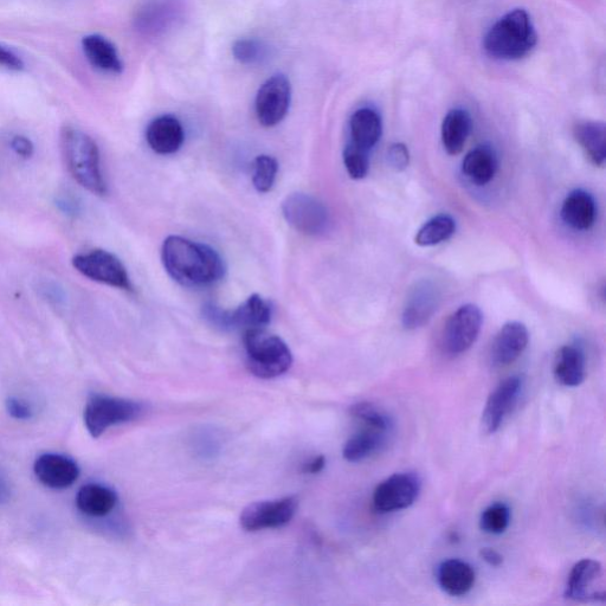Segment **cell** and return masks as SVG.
Here are the masks:
<instances>
[{
  "label": "cell",
  "mask_w": 606,
  "mask_h": 606,
  "mask_svg": "<svg viewBox=\"0 0 606 606\" xmlns=\"http://www.w3.org/2000/svg\"><path fill=\"white\" fill-rule=\"evenodd\" d=\"M161 260L167 274L184 287L205 288L216 285L227 272L214 248L180 236L167 237Z\"/></svg>",
  "instance_id": "cell-1"
},
{
  "label": "cell",
  "mask_w": 606,
  "mask_h": 606,
  "mask_svg": "<svg viewBox=\"0 0 606 606\" xmlns=\"http://www.w3.org/2000/svg\"><path fill=\"white\" fill-rule=\"evenodd\" d=\"M61 151L67 170L82 188L105 196L107 185L101 171L99 147L85 132L72 126L61 131Z\"/></svg>",
  "instance_id": "cell-2"
},
{
  "label": "cell",
  "mask_w": 606,
  "mask_h": 606,
  "mask_svg": "<svg viewBox=\"0 0 606 606\" xmlns=\"http://www.w3.org/2000/svg\"><path fill=\"white\" fill-rule=\"evenodd\" d=\"M537 40L530 16L525 10L518 9L509 12L489 29L483 47L496 60L515 61L530 54Z\"/></svg>",
  "instance_id": "cell-3"
},
{
  "label": "cell",
  "mask_w": 606,
  "mask_h": 606,
  "mask_svg": "<svg viewBox=\"0 0 606 606\" xmlns=\"http://www.w3.org/2000/svg\"><path fill=\"white\" fill-rule=\"evenodd\" d=\"M243 343L248 369L257 378H277L292 367L293 354L285 341L264 328L244 332Z\"/></svg>",
  "instance_id": "cell-4"
},
{
  "label": "cell",
  "mask_w": 606,
  "mask_h": 606,
  "mask_svg": "<svg viewBox=\"0 0 606 606\" xmlns=\"http://www.w3.org/2000/svg\"><path fill=\"white\" fill-rule=\"evenodd\" d=\"M141 412L143 405L131 399L95 393L88 398L83 419L90 436L98 438L115 425L134 421Z\"/></svg>",
  "instance_id": "cell-5"
},
{
  "label": "cell",
  "mask_w": 606,
  "mask_h": 606,
  "mask_svg": "<svg viewBox=\"0 0 606 606\" xmlns=\"http://www.w3.org/2000/svg\"><path fill=\"white\" fill-rule=\"evenodd\" d=\"M206 319L223 330H257L266 328L272 320L273 308L270 302L261 295H251L240 307L234 311H224L216 306L204 308Z\"/></svg>",
  "instance_id": "cell-6"
},
{
  "label": "cell",
  "mask_w": 606,
  "mask_h": 606,
  "mask_svg": "<svg viewBox=\"0 0 606 606\" xmlns=\"http://www.w3.org/2000/svg\"><path fill=\"white\" fill-rule=\"evenodd\" d=\"M281 209L290 227L303 235L324 234L330 224V214L325 204L307 193H290L283 201Z\"/></svg>",
  "instance_id": "cell-7"
},
{
  "label": "cell",
  "mask_w": 606,
  "mask_h": 606,
  "mask_svg": "<svg viewBox=\"0 0 606 606\" xmlns=\"http://www.w3.org/2000/svg\"><path fill=\"white\" fill-rule=\"evenodd\" d=\"M73 266L77 272L95 282L128 292L133 289L126 267L109 251L96 249L76 255Z\"/></svg>",
  "instance_id": "cell-8"
},
{
  "label": "cell",
  "mask_w": 606,
  "mask_h": 606,
  "mask_svg": "<svg viewBox=\"0 0 606 606\" xmlns=\"http://www.w3.org/2000/svg\"><path fill=\"white\" fill-rule=\"evenodd\" d=\"M483 324L481 309L464 305L448 319L442 334V346L450 356H459L469 350L479 338Z\"/></svg>",
  "instance_id": "cell-9"
},
{
  "label": "cell",
  "mask_w": 606,
  "mask_h": 606,
  "mask_svg": "<svg viewBox=\"0 0 606 606\" xmlns=\"http://www.w3.org/2000/svg\"><path fill=\"white\" fill-rule=\"evenodd\" d=\"M421 489L422 481L415 473L393 474L379 483L373 493V507L383 514L402 511L415 504Z\"/></svg>",
  "instance_id": "cell-10"
},
{
  "label": "cell",
  "mask_w": 606,
  "mask_h": 606,
  "mask_svg": "<svg viewBox=\"0 0 606 606\" xmlns=\"http://www.w3.org/2000/svg\"><path fill=\"white\" fill-rule=\"evenodd\" d=\"M299 501L294 496L260 501L243 509L240 522L243 530L259 532L289 524L294 518Z\"/></svg>",
  "instance_id": "cell-11"
},
{
  "label": "cell",
  "mask_w": 606,
  "mask_h": 606,
  "mask_svg": "<svg viewBox=\"0 0 606 606\" xmlns=\"http://www.w3.org/2000/svg\"><path fill=\"white\" fill-rule=\"evenodd\" d=\"M605 572L597 560H580L567 580L565 597L579 603L605 602Z\"/></svg>",
  "instance_id": "cell-12"
},
{
  "label": "cell",
  "mask_w": 606,
  "mask_h": 606,
  "mask_svg": "<svg viewBox=\"0 0 606 606\" xmlns=\"http://www.w3.org/2000/svg\"><path fill=\"white\" fill-rule=\"evenodd\" d=\"M292 87L285 75H274L263 83L257 93L255 109L263 127L279 125L289 111Z\"/></svg>",
  "instance_id": "cell-13"
},
{
  "label": "cell",
  "mask_w": 606,
  "mask_h": 606,
  "mask_svg": "<svg viewBox=\"0 0 606 606\" xmlns=\"http://www.w3.org/2000/svg\"><path fill=\"white\" fill-rule=\"evenodd\" d=\"M521 390L522 378L519 376L509 377L496 386L482 414V428L486 434H495L502 427L517 405Z\"/></svg>",
  "instance_id": "cell-14"
},
{
  "label": "cell",
  "mask_w": 606,
  "mask_h": 606,
  "mask_svg": "<svg viewBox=\"0 0 606 606\" xmlns=\"http://www.w3.org/2000/svg\"><path fill=\"white\" fill-rule=\"evenodd\" d=\"M441 302V292L435 283L419 282L406 300L403 311V326L406 330H417L434 317Z\"/></svg>",
  "instance_id": "cell-15"
},
{
  "label": "cell",
  "mask_w": 606,
  "mask_h": 606,
  "mask_svg": "<svg viewBox=\"0 0 606 606\" xmlns=\"http://www.w3.org/2000/svg\"><path fill=\"white\" fill-rule=\"evenodd\" d=\"M37 480L50 489H67L79 480L80 468L66 455L48 453L37 457L34 464Z\"/></svg>",
  "instance_id": "cell-16"
},
{
  "label": "cell",
  "mask_w": 606,
  "mask_h": 606,
  "mask_svg": "<svg viewBox=\"0 0 606 606\" xmlns=\"http://www.w3.org/2000/svg\"><path fill=\"white\" fill-rule=\"evenodd\" d=\"M530 340L527 328L521 322H508L493 341L491 363L494 367H505L514 363L526 350Z\"/></svg>",
  "instance_id": "cell-17"
},
{
  "label": "cell",
  "mask_w": 606,
  "mask_h": 606,
  "mask_svg": "<svg viewBox=\"0 0 606 606\" xmlns=\"http://www.w3.org/2000/svg\"><path fill=\"white\" fill-rule=\"evenodd\" d=\"M147 144L161 156H170L182 148L185 132L176 116L163 115L154 119L146 131Z\"/></svg>",
  "instance_id": "cell-18"
},
{
  "label": "cell",
  "mask_w": 606,
  "mask_h": 606,
  "mask_svg": "<svg viewBox=\"0 0 606 606\" xmlns=\"http://www.w3.org/2000/svg\"><path fill=\"white\" fill-rule=\"evenodd\" d=\"M82 49L88 62L101 72L121 74L124 70L118 49L105 36L94 34L83 37Z\"/></svg>",
  "instance_id": "cell-19"
},
{
  "label": "cell",
  "mask_w": 606,
  "mask_h": 606,
  "mask_svg": "<svg viewBox=\"0 0 606 606\" xmlns=\"http://www.w3.org/2000/svg\"><path fill=\"white\" fill-rule=\"evenodd\" d=\"M118 504V495L112 488L100 483H88L76 495V506L89 518H103Z\"/></svg>",
  "instance_id": "cell-20"
},
{
  "label": "cell",
  "mask_w": 606,
  "mask_h": 606,
  "mask_svg": "<svg viewBox=\"0 0 606 606\" xmlns=\"http://www.w3.org/2000/svg\"><path fill=\"white\" fill-rule=\"evenodd\" d=\"M595 199L584 190H576L566 197L562 206V218L566 225L578 231L592 228L596 222Z\"/></svg>",
  "instance_id": "cell-21"
},
{
  "label": "cell",
  "mask_w": 606,
  "mask_h": 606,
  "mask_svg": "<svg viewBox=\"0 0 606 606\" xmlns=\"http://www.w3.org/2000/svg\"><path fill=\"white\" fill-rule=\"evenodd\" d=\"M554 377L566 388H577L586 377V361L582 348L566 345L560 348L554 363Z\"/></svg>",
  "instance_id": "cell-22"
},
{
  "label": "cell",
  "mask_w": 606,
  "mask_h": 606,
  "mask_svg": "<svg viewBox=\"0 0 606 606\" xmlns=\"http://www.w3.org/2000/svg\"><path fill=\"white\" fill-rule=\"evenodd\" d=\"M438 583L444 592L454 597L467 595L474 588L475 571L472 566L459 559H450L438 567Z\"/></svg>",
  "instance_id": "cell-23"
},
{
  "label": "cell",
  "mask_w": 606,
  "mask_h": 606,
  "mask_svg": "<svg viewBox=\"0 0 606 606\" xmlns=\"http://www.w3.org/2000/svg\"><path fill=\"white\" fill-rule=\"evenodd\" d=\"M389 434L390 431L364 425V429L360 433L352 436L345 443L343 450L344 459L352 463L369 459V457L379 453L385 447Z\"/></svg>",
  "instance_id": "cell-24"
},
{
  "label": "cell",
  "mask_w": 606,
  "mask_h": 606,
  "mask_svg": "<svg viewBox=\"0 0 606 606\" xmlns=\"http://www.w3.org/2000/svg\"><path fill=\"white\" fill-rule=\"evenodd\" d=\"M351 143L366 151L378 144L383 133L382 119L371 108L358 109L350 121Z\"/></svg>",
  "instance_id": "cell-25"
},
{
  "label": "cell",
  "mask_w": 606,
  "mask_h": 606,
  "mask_svg": "<svg viewBox=\"0 0 606 606\" xmlns=\"http://www.w3.org/2000/svg\"><path fill=\"white\" fill-rule=\"evenodd\" d=\"M462 171L473 184L485 186L492 182L498 171V158L491 147H476L464 158Z\"/></svg>",
  "instance_id": "cell-26"
},
{
  "label": "cell",
  "mask_w": 606,
  "mask_h": 606,
  "mask_svg": "<svg viewBox=\"0 0 606 606\" xmlns=\"http://www.w3.org/2000/svg\"><path fill=\"white\" fill-rule=\"evenodd\" d=\"M472 130V119L463 109L450 111L442 124V143L444 150L450 156H457L463 151L464 145Z\"/></svg>",
  "instance_id": "cell-27"
},
{
  "label": "cell",
  "mask_w": 606,
  "mask_h": 606,
  "mask_svg": "<svg viewBox=\"0 0 606 606\" xmlns=\"http://www.w3.org/2000/svg\"><path fill=\"white\" fill-rule=\"evenodd\" d=\"M573 133L592 163L603 167L606 160V127L603 122H579Z\"/></svg>",
  "instance_id": "cell-28"
},
{
  "label": "cell",
  "mask_w": 606,
  "mask_h": 606,
  "mask_svg": "<svg viewBox=\"0 0 606 606\" xmlns=\"http://www.w3.org/2000/svg\"><path fill=\"white\" fill-rule=\"evenodd\" d=\"M455 230L456 223L453 217L438 215L418 230L415 242L419 247H435L448 241L455 234Z\"/></svg>",
  "instance_id": "cell-29"
},
{
  "label": "cell",
  "mask_w": 606,
  "mask_h": 606,
  "mask_svg": "<svg viewBox=\"0 0 606 606\" xmlns=\"http://www.w3.org/2000/svg\"><path fill=\"white\" fill-rule=\"evenodd\" d=\"M279 173V163L272 156L262 154L257 157L253 164V184L260 193L272 191Z\"/></svg>",
  "instance_id": "cell-30"
},
{
  "label": "cell",
  "mask_w": 606,
  "mask_h": 606,
  "mask_svg": "<svg viewBox=\"0 0 606 606\" xmlns=\"http://www.w3.org/2000/svg\"><path fill=\"white\" fill-rule=\"evenodd\" d=\"M511 509L505 504H493L482 512L480 527L483 532L499 535L505 533L511 524Z\"/></svg>",
  "instance_id": "cell-31"
},
{
  "label": "cell",
  "mask_w": 606,
  "mask_h": 606,
  "mask_svg": "<svg viewBox=\"0 0 606 606\" xmlns=\"http://www.w3.org/2000/svg\"><path fill=\"white\" fill-rule=\"evenodd\" d=\"M351 415L367 427L390 431L391 418L382 409L372 403H358L351 408Z\"/></svg>",
  "instance_id": "cell-32"
},
{
  "label": "cell",
  "mask_w": 606,
  "mask_h": 606,
  "mask_svg": "<svg viewBox=\"0 0 606 606\" xmlns=\"http://www.w3.org/2000/svg\"><path fill=\"white\" fill-rule=\"evenodd\" d=\"M344 164L348 176L354 180H360L367 176L370 170L369 151L352 143L344 150Z\"/></svg>",
  "instance_id": "cell-33"
},
{
  "label": "cell",
  "mask_w": 606,
  "mask_h": 606,
  "mask_svg": "<svg viewBox=\"0 0 606 606\" xmlns=\"http://www.w3.org/2000/svg\"><path fill=\"white\" fill-rule=\"evenodd\" d=\"M267 48L253 38H242L234 43L232 55L242 64L259 63L266 57Z\"/></svg>",
  "instance_id": "cell-34"
},
{
  "label": "cell",
  "mask_w": 606,
  "mask_h": 606,
  "mask_svg": "<svg viewBox=\"0 0 606 606\" xmlns=\"http://www.w3.org/2000/svg\"><path fill=\"white\" fill-rule=\"evenodd\" d=\"M5 408L6 411H8V414L12 418L17 419V421H29V419L34 416V409H32V406L21 398H8Z\"/></svg>",
  "instance_id": "cell-35"
},
{
  "label": "cell",
  "mask_w": 606,
  "mask_h": 606,
  "mask_svg": "<svg viewBox=\"0 0 606 606\" xmlns=\"http://www.w3.org/2000/svg\"><path fill=\"white\" fill-rule=\"evenodd\" d=\"M388 160L393 170H405L410 163L408 147L401 143L391 145L388 151Z\"/></svg>",
  "instance_id": "cell-36"
},
{
  "label": "cell",
  "mask_w": 606,
  "mask_h": 606,
  "mask_svg": "<svg viewBox=\"0 0 606 606\" xmlns=\"http://www.w3.org/2000/svg\"><path fill=\"white\" fill-rule=\"evenodd\" d=\"M0 67L12 70V72H21L24 62L21 57L0 45Z\"/></svg>",
  "instance_id": "cell-37"
},
{
  "label": "cell",
  "mask_w": 606,
  "mask_h": 606,
  "mask_svg": "<svg viewBox=\"0 0 606 606\" xmlns=\"http://www.w3.org/2000/svg\"><path fill=\"white\" fill-rule=\"evenodd\" d=\"M11 148L17 154V156L23 159H29L35 152L34 144L32 141L24 135H16L11 140Z\"/></svg>",
  "instance_id": "cell-38"
},
{
  "label": "cell",
  "mask_w": 606,
  "mask_h": 606,
  "mask_svg": "<svg viewBox=\"0 0 606 606\" xmlns=\"http://www.w3.org/2000/svg\"><path fill=\"white\" fill-rule=\"evenodd\" d=\"M480 556L482 560H485L488 565L493 567H499L502 565V563H504V557H502L498 551L493 549H482Z\"/></svg>",
  "instance_id": "cell-39"
},
{
  "label": "cell",
  "mask_w": 606,
  "mask_h": 606,
  "mask_svg": "<svg viewBox=\"0 0 606 606\" xmlns=\"http://www.w3.org/2000/svg\"><path fill=\"white\" fill-rule=\"evenodd\" d=\"M325 466H326L325 456L315 457L314 460H312L311 462L306 464V467H305V469H303V472L309 473V474H318L321 472L322 469L325 468Z\"/></svg>",
  "instance_id": "cell-40"
},
{
  "label": "cell",
  "mask_w": 606,
  "mask_h": 606,
  "mask_svg": "<svg viewBox=\"0 0 606 606\" xmlns=\"http://www.w3.org/2000/svg\"><path fill=\"white\" fill-rule=\"evenodd\" d=\"M10 498V486L5 477L0 474V504H5Z\"/></svg>",
  "instance_id": "cell-41"
},
{
  "label": "cell",
  "mask_w": 606,
  "mask_h": 606,
  "mask_svg": "<svg viewBox=\"0 0 606 606\" xmlns=\"http://www.w3.org/2000/svg\"><path fill=\"white\" fill-rule=\"evenodd\" d=\"M63 206H67V204H69V202H62ZM72 208H75V205H68L67 211L70 212L72 211Z\"/></svg>",
  "instance_id": "cell-42"
}]
</instances>
